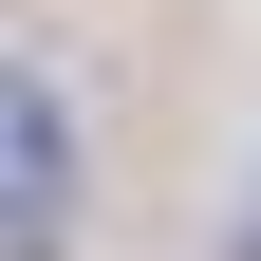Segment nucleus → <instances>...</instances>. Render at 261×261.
Instances as JSON below:
<instances>
[{
    "instance_id": "2",
    "label": "nucleus",
    "mask_w": 261,
    "mask_h": 261,
    "mask_svg": "<svg viewBox=\"0 0 261 261\" xmlns=\"http://www.w3.org/2000/svg\"><path fill=\"white\" fill-rule=\"evenodd\" d=\"M224 261H261V205H243V224H224Z\"/></svg>"
},
{
    "instance_id": "1",
    "label": "nucleus",
    "mask_w": 261,
    "mask_h": 261,
    "mask_svg": "<svg viewBox=\"0 0 261 261\" xmlns=\"http://www.w3.org/2000/svg\"><path fill=\"white\" fill-rule=\"evenodd\" d=\"M56 224H75V112H56V75H19V187H0V243L56 261Z\"/></svg>"
}]
</instances>
